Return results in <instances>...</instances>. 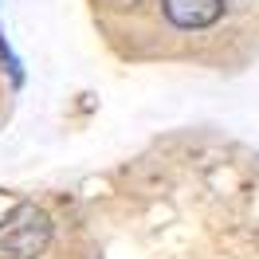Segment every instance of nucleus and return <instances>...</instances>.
I'll use <instances>...</instances> for the list:
<instances>
[{"label":"nucleus","mask_w":259,"mask_h":259,"mask_svg":"<svg viewBox=\"0 0 259 259\" xmlns=\"http://www.w3.org/2000/svg\"><path fill=\"white\" fill-rule=\"evenodd\" d=\"M51 243V220L35 204H16L0 224V259H35Z\"/></svg>","instance_id":"nucleus-1"},{"label":"nucleus","mask_w":259,"mask_h":259,"mask_svg":"<svg viewBox=\"0 0 259 259\" xmlns=\"http://www.w3.org/2000/svg\"><path fill=\"white\" fill-rule=\"evenodd\" d=\"M224 16V0H165V20L173 28H208Z\"/></svg>","instance_id":"nucleus-2"}]
</instances>
